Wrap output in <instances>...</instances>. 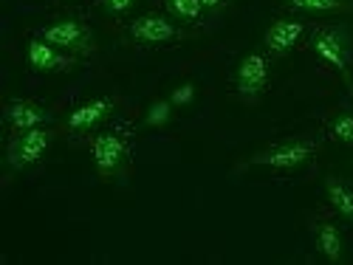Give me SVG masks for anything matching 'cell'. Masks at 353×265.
I'll list each match as a JSON object with an SVG mask.
<instances>
[{"label": "cell", "mask_w": 353, "mask_h": 265, "mask_svg": "<svg viewBox=\"0 0 353 265\" xmlns=\"http://www.w3.org/2000/svg\"><path fill=\"white\" fill-rule=\"evenodd\" d=\"M269 87V60L266 54L252 51L234 68V91L243 102H257Z\"/></svg>", "instance_id": "obj_3"}, {"label": "cell", "mask_w": 353, "mask_h": 265, "mask_svg": "<svg viewBox=\"0 0 353 265\" xmlns=\"http://www.w3.org/2000/svg\"><path fill=\"white\" fill-rule=\"evenodd\" d=\"M167 12L175 20H184V23H195L203 14V3L201 0H167Z\"/></svg>", "instance_id": "obj_14"}, {"label": "cell", "mask_w": 353, "mask_h": 265, "mask_svg": "<svg viewBox=\"0 0 353 265\" xmlns=\"http://www.w3.org/2000/svg\"><path fill=\"white\" fill-rule=\"evenodd\" d=\"M331 136L347 147H353V116L350 113H339L334 125H331Z\"/></svg>", "instance_id": "obj_17"}, {"label": "cell", "mask_w": 353, "mask_h": 265, "mask_svg": "<svg viewBox=\"0 0 353 265\" xmlns=\"http://www.w3.org/2000/svg\"><path fill=\"white\" fill-rule=\"evenodd\" d=\"M97 3H99V9H102L105 14L122 17V14H128V12L136 6V0H97Z\"/></svg>", "instance_id": "obj_18"}, {"label": "cell", "mask_w": 353, "mask_h": 265, "mask_svg": "<svg viewBox=\"0 0 353 265\" xmlns=\"http://www.w3.org/2000/svg\"><path fill=\"white\" fill-rule=\"evenodd\" d=\"M113 113V99L110 96H97V99H88L79 107H74L65 119V127L74 133H88L94 130L97 125H102L108 116Z\"/></svg>", "instance_id": "obj_10"}, {"label": "cell", "mask_w": 353, "mask_h": 265, "mask_svg": "<svg viewBox=\"0 0 353 265\" xmlns=\"http://www.w3.org/2000/svg\"><path fill=\"white\" fill-rule=\"evenodd\" d=\"M305 34V23L303 20H274L266 34H263V45L272 56H285L288 51H294Z\"/></svg>", "instance_id": "obj_9"}, {"label": "cell", "mask_w": 353, "mask_h": 265, "mask_svg": "<svg viewBox=\"0 0 353 265\" xmlns=\"http://www.w3.org/2000/svg\"><path fill=\"white\" fill-rule=\"evenodd\" d=\"M325 192H328V203L347 223H353V189L342 178H336V175H328L325 178Z\"/></svg>", "instance_id": "obj_13"}, {"label": "cell", "mask_w": 353, "mask_h": 265, "mask_svg": "<svg viewBox=\"0 0 353 265\" xmlns=\"http://www.w3.org/2000/svg\"><path fill=\"white\" fill-rule=\"evenodd\" d=\"M6 122L12 125L14 133H23V130L43 127L46 122H51V113L32 99H14L6 105Z\"/></svg>", "instance_id": "obj_11"}, {"label": "cell", "mask_w": 353, "mask_h": 265, "mask_svg": "<svg viewBox=\"0 0 353 265\" xmlns=\"http://www.w3.org/2000/svg\"><path fill=\"white\" fill-rule=\"evenodd\" d=\"M314 243H316V251L325 257L328 262H342V257H345V243H342L339 229H336L331 220H319V223H316V229H314Z\"/></svg>", "instance_id": "obj_12"}, {"label": "cell", "mask_w": 353, "mask_h": 265, "mask_svg": "<svg viewBox=\"0 0 353 265\" xmlns=\"http://www.w3.org/2000/svg\"><path fill=\"white\" fill-rule=\"evenodd\" d=\"M54 141V130L48 127H32V130H23L9 141V150H6V164L12 169H26L37 164Z\"/></svg>", "instance_id": "obj_2"}, {"label": "cell", "mask_w": 353, "mask_h": 265, "mask_svg": "<svg viewBox=\"0 0 353 265\" xmlns=\"http://www.w3.org/2000/svg\"><path fill=\"white\" fill-rule=\"evenodd\" d=\"M201 3H203V9H210V12H221L229 0H201Z\"/></svg>", "instance_id": "obj_20"}, {"label": "cell", "mask_w": 353, "mask_h": 265, "mask_svg": "<svg viewBox=\"0 0 353 265\" xmlns=\"http://www.w3.org/2000/svg\"><path fill=\"white\" fill-rule=\"evenodd\" d=\"M26 60L37 74H65V71L77 68V56L74 54H63L57 45L40 40V37H34L32 43H28Z\"/></svg>", "instance_id": "obj_8"}, {"label": "cell", "mask_w": 353, "mask_h": 265, "mask_svg": "<svg viewBox=\"0 0 353 265\" xmlns=\"http://www.w3.org/2000/svg\"><path fill=\"white\" fill-rule=\"evenodd\" d=\"M311 51L319 56L325 65L336 68L345 79H347V51H350V40L345 28L328 25V28H319L311 37ZM350 82V79H347Z\"/></svg>", "instance_id": "obj_6"}, {"label": "cell", "mask_w": 353, "mask_h": 265, "mask_svg": "<svg viewBox=\"0 0 353 265\" xmlns=\"http://www.w3.org/2000/svg\"><path fill=\"white\" fill-rule=\"evenodd\" d=\"M125 138L116 133V130H105L94 138L91 144V158H94V167L97 172L102 175V178H110V175H116L122 169V161H125Z\"/></svg>", "instance_id": "obj_7"}, {"label": "cell", "mask_w": 353, "mask_h": 265, "mask_svg": "<svg viewBox=\"0 0 353 265\" xmlns=\"http://www.w3.org/2000/svg\"><path fill=\"white\" fill-rule=\"evenodd\" d=\"M40 40L57 45L65 54H74V56H88L97 45H94V32L88 28L82 20L77 17H63V20H54L51 25L40 28Z\"/></svg>", "instance_id": "obj_1"}, {"label": "cell", "mask_w": 353, "mask_h": 265, "mask_svg": "<svg viewBox=\"0 0 353 265\" xmlns=\"http://www.w3.org/2000/svg\"><path fill=\"white\" fill-rule=\"evenodd\" d=\"M195 99V85L192 82H184V85H179L175 91L170 94V102L172 105H190Z\"/></svg>", "instance_id": "obj_19"}, {"label": "cell", "mask_w": 353, "mask_h": 265, "mask_svg": "<svg viewBox=\"0 0 353 265\" xmlns=\"http://www.w3.org/2000/svg\"><path fill=\"white\" fill-rule=\"evenodd\" d=\"M285 3L291 9H297V12H339L345 9L342 0H285Z\"/></svg>", "instance_id": "obj_16"}, {"label": "cell", "mask_w": 353, "mask_h": 265, "mask_svg": "<svg viewBox=\"0 0 353 265\" xmlns=\"http://www.w3.org/2000/svg\"><path fill=\"white\" fill-rule=\"evenodd\" d=\"M128 34H130V40H136L141 45H167V43H175L184 37L181 28L159 12H147V14L136 17L128 25Z\"/></svg>", "instance_id": "obj_5"}, {"label": "cell", "mask_w": 353, "mask_h": 265, "mask_svg": "<svg viewBox=\"0 0 353 265\" xmlns=\"http://www.w3.org/2000/svg\"><path fill=\"white\" fill-rule=\"evenodd\" d=\"M172 102L170 99H159V102H153L150 107H147V113H144V125L147 127H164V125H170L172 122Z\"/></svg>", "instance_id": "obj_15"}, {"label": "cell", "mask_w": 353, "mask_h": 265, "mask_svg": "<svg viewBox=\"0 0 353 265\" xmlns=\"http://www.w3.org/2000/svg\"><path fill=\"white\" fill-rule=\"evenodd\" d=\"M316 153V144L311 138H297V141H285V144H274L269 150H263L257 156L249 158V167H272V169H294L303 167L305 161H311V156Z\"/></svg>", "instance_id": "obj_4"}]
</instances>
